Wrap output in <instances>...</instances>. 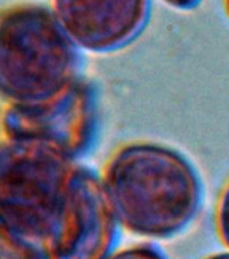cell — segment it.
Masks as SVG:
<instances>
[{
  "label": "cell",
  "instance_id": "7",
  "mask_svg": "<svg viewBox=\"0 0 229 259\" xmlns=\"http://www.w3.org/2000/svg\"><path fill=\"white\" fill-rule=\"evenodd\" d=\"M0 259H56L50 243L0 226Z\"/></svg>",
  "mask_w": 229,
  "mask_h": 259
},
{
  "label": "cell",
  "instance_id": "1",
  "mask_svg": "<svg viewBox=\"0 0 229 259\" xmlns=\"http://www.w3.org/2000/svg\"><path fill=\"white\" fill-rule=\"evenodd\" d=\"M121 226L147 238H170L197 214L202 186L193 165L175 150L135 143L117 151L103 176Z\"/></svg>",
  "mask_w": 229,
  "mask_h": 259
},
{
  "label": "cell",
  "instance_id": "9",
  "mask_svg": "<svg viewBox=\"0 0 229 259\" xmlns=\"http://www.w3.org/2000/svg\"><path fill=\"white\" fill-rule=\"evenodd\" d=\"M217 224L221 239L229 247V185L224 190L220 204H218Z\"/></svg>",
  "mask_w": 229,
  "mask_h": 259
},
{
  "label": "cell",
  "instance_id": "5",
  "mask_svg": "<svg viewBox=\"0 0 229 259\" xmlns=\"http://www.w3.org/2000/svg\"><path fill=\"white\" fill-rule=\"evenodd\" d=\"M7 139L42 141L74 159L89 147L96 128L92 89L77 82L60 99L38 107L10 105L3 116Z\"/></svg>",
  "mask_w": 229,
  "mask_h": 259
},
{
  "label": "cell",
  "instance_id": "4",
  "mask_svg": "<svg viewBox=\"0 0 229 259\" xmlns=\"http://www.w3.org/2000/svg\"><path fill=\"white\" fill-rule=\"evenodd\" d=\"M119 226L103 178L92 170L74 167L52 239L54 258L109 259Z\"/></svg>",
  "mask_w": 229,
  "mask_h": 259
},
{
  "label": "cell",
  "instance_id": "2",
  "mask_svg": "<svg viewBox=\"0 0 229 259\" xmlns=\"http://www.w3.org/2000/svg\"><path fill=\"white\" fill-rule=\"evenodd\" d=\"M78 52L54 12L26 4L0 15V97L38 107L60 99L77 81Z\"/></svg>",
  "mask_w": 229,
  "mask_h": 259
},
{
  "label": "cell",
  "instance_id": "3",
  "mask_svg": "<svg viewBox=\"0 0 229 259\" xmlns=\"http://www.w3.org/2000/svg\"><path fill=\"white\" fill-rule=\"evenodd\" d=\"M73 170V158L52 143H0V226L52 246Z\"/></svg>",
  "mask_w": 229,
  "mask_h": 259
},
{
  "label": "cell",
  "instance_id": "12",
  "mask_svg": "<svg viewBox=\"0 0 229 259\" xmlns=\"http://www.w3.org/2000/svg\"><path fill=\"white\" fill-rule=\"evenodd\" d=\"M226 7H228V12H229V0H226Z\"/></svg>",
  "mask_w": 229,
  "mask_h": 259
},
{
  "label": "cell",
  "instance_id": "10",
  "mask_svg": "<svg viewBox=\"0 0 229 259\" xmlns=\"http://www.w3.org/2000/svg\"><path fill=\"white\" fill-rule=\"evenodd\" d=\"M163 2L179 10H190L196 7L201 0H163Z\"/></svg>",
  "mask_w": 229,
  "mask_h": 259
},
{
  "label": "cell",
  "instance_id": "8",
  "mask_svg": "<svg viewBox=\"0 0 229 259\" xmlns=\"http://www.w3.org/2000/svg\"><path fill=\"white\" fill-rule=\"evenodd\" d=\"M109 259H167L166 255L153 246H138L127 248L117 254L112 255Z\"/></svg>",
  "mask_w": 229,
  "mask_h": 259
},
{
  "label": "cell",
  "instance_id": "6",
  "mask_svg": "<svg viewBox=\"0 0 229 259\" xmlns=\"http://www.w3.org/2000/svg\"><path fill=\"white\" fill-rule=\"evenodd\" d=\"M53 12L77 48L108 53L141 35L151 0H53Z\"/></svg>",
  "mask_w": 229,
  "mask_h": 259
},
{
  "label": "cell",
  "instance_id": "11",
  "mask_svg": "<svg viewBox=\"0 0 229 259\" xmlns=\"http://www.w3.org/2000/svg\"><path fill=\"white\" fill-rule=\"evenodd\" d=\"M209 259H229V254H220V255H214Z\"/></svg>",
  "mask_w": 229,
  "mask_h": 259
}]
</instances>
